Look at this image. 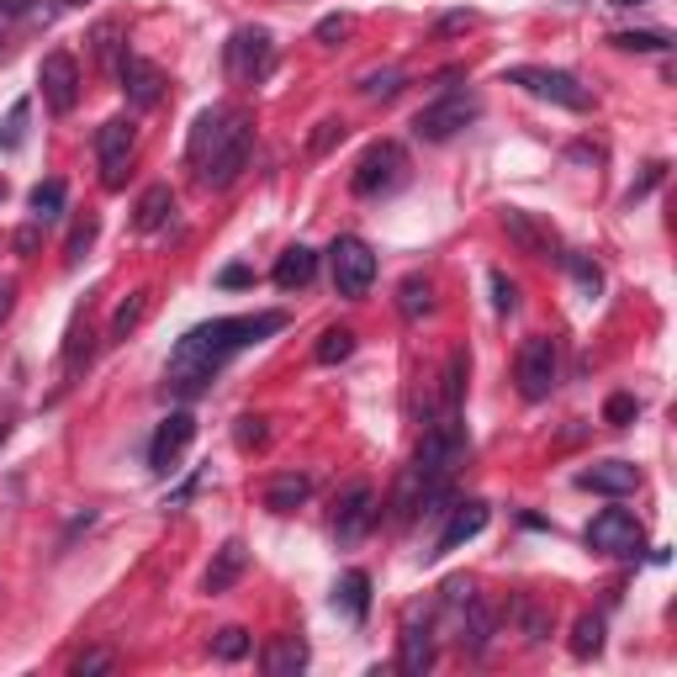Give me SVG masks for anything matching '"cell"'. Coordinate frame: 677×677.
Wrapping results in <instances>:
<instances>
[{
	"instance_id": "cell-1",
	"label": "cell",
	"mask_w": 677,
	"mask_h": 677,
	"mask_svg": "<svg viewBox=\"0 0 677 677\" xmlns=\"http://www.w3.org/2000/svg\"><path fill=\"white\" fill-rule=\"evenodd\" d=\"M281 329H287V313H243V317L196 323L191 334L175 344V355H169V371H165L169 392H175V397H201V392L212 387V376H218L239 350H249V344H260V338H270V334H281Z\"/></svg>"
},
{
	"instance_id": "cell-2",
	"label": "cell",
	"mask_w": 677,
	"mask_h": 677,
	"mask_svg": "<svg viewBox=\"0 0 677 677\" xmlns=\"http://www.w3.org/2000/svg\"><path fill=\"white\" fill-rule=\"evenodd\" d=\"M460 460H466V424H460V413H439L418 439V456H413L408 471L435 492V487H450Z\"/></svg>"
},
{
	"instance_id": "cell-3",
	"label": "cell",
	"mask_w": 677,
	"mask_h": 677,
	"mask_svg": "<svg viewBox=\"0 0 677 677\" xmlns=\"http://www.w3.org/2000/svg\"><path fill=\"white\" fill-rule=\"evenodd\" d=\"M513 382H519V397L524 403H545L561 382V350L551 334H534L524 338V350H519V365H513Z\"/></svg>"
},
{
	"instance_id": "cell-4",
	"label": "cell",
	"mask_w": 677,
	"mask_h": 677,
	"mask_svg": "<svg viewBox=\"0 0 677 677\" xmlns=\"http://www.w3.org/2000/svg\"><path fill=\"white\" fill-rule=\"evenodd\" d=\"M508 85H524L530 96L556 101V106H566V112H587V106H593V91L582 85L577 74L545 70V64H519V70H508Z\"/></svg>"
},
{
	"instance_id": "cell-5",
	"label": "cell",
	"mask_w": 677,
	"mask_h": 677,
	"mask_svg": "<svg viewBox=\"0 0 677 677\" xmlns=\"http://www.w3.org/2000/svg\"><path fill=\"white\" fill-rule=\"evenodd\" d=\"M403 180H408V154H403V144H392V138L365 148L355 175H350L355 196H387V191H397Z\"/></svg>"
},
{
	"instance_id": "cell-6",
	"label": "cell",
	"mask_w": 677,
	"mask_h": 677,
	"mask_svg": "<svg viewBox=\"0 0 677 677\" xmlns=\"http://www.w3.org/2000/svg\"><path fill=\"white\" fill-rule=\"evenodd\" d=\"M477 117H482V101L466 96V91H450V96H439L435 106H424V112L413 117V133H418L424 144H450V138L466 133Z\"/></svg>"
},
{
	"instance_id": "cell-7",
	"label": "cell",
	"mask_w": 677,
	"mask_h": 677,
	"mask_svg": "<svg viewBox=\"0 0 677 677\" xmlns=\"http://www.w3.org/2000/svg\"><path fill=\"white\" fill-rule=\"evenodd\" d=\"M222 64H228V80H239V85H260V80L275 70V43H270V32L265 27H239V32L228 38Z\"/></svg>"
},
{
	"instance_id": "cell-8",
	"label": "cell",
	"mask_w": 677,
	"mask_h": 677,
	"mask_svg": "<svg viewBox=\"0 0 677 677\" xmlns=\"http://www.w3.org/2000/svg\"><path fill=\"white\" fill-rule=\"evenodd\" d=\"M587 545L604 551V556H614V561H635L646 551V530H640V519H635L629 508H604V513L587 524Z\"/></svg>"
},
{
	"instance_id": "cell-9",
	"label": "cell",
	"mask_w": 677,
	"mask_h": 677,
	"mask_svg": "<svg viewBox=\"0 0 677 677\" xmlns=\"http://www.w3.org/2000/svg\"><path fill=\"white\" fill-rule=\"evenodd\" d=\"M329 275H334L338 296H365L371 281H376V254H371V243L355 239V233L334 239V249H329Z\"/></svg>"
},
{
	"instance_id": "cell-10",
	"label": "cell",
	"mask_w": 677,
	"mask_h": 677,
	"mask_svg": "<svg viewBox=\"0 0 677 677\" xmlns=\"http://www.w3.org/2000/svg\"><path fill=\"white\" fill-rule=\"evenodd\" d=\"M133 148H138V127H133V117H106L96 127V159H101V180H106V191H117L122 180H127Z\"/></svg>"
},
{
	"instance_id": "cell-11",
	"label": "cell",
	"mask_w": 677,
	"mask_h": 677,
	"mask_svg": "<svg viewBox=\"0 0 677 677\" xmlns=\"http://www.w3.org/2000/svg\"><path fill=\"white\" fill-rule=\"evenodd\" d=\"M249 148H254V127H249V117L239 112V122H233V133L222 138L218 148H212V159L196 169L201 175V186H212V191H228L233 180L243 175V165H249Z\"/></svg>"
},
{
	"instance_id": "cell-12",
	"label": "cell",
	"mask_w": 677,
	"mask_h": 677,
	"mask_svg": "<svg viewBox=\"0 0 677 677\" xmlns=\"http://www.w3.org/2000/svg\"><path fill=\"white\" fill-rule=\"evenodd\" d=\"M376 513H382V503H376V487H371V482H350L344 492H338V508H334V540H338V545H361L365 534H371V524H376Z\"/></svg>"
},
{
	"instance_id": "cell-13",
	"label": "cell",
	"mask_w": 677,
	"mask_h": 677,
	"mask_svg": "<svg viewBox=\"0 0 677 677\" xmlns=\"http://www.w3.org/2000/svg\"><path fill=\"white\" fill-rule=\"evenodd\" d=\"M191 439H196L191 413H169L165 424L154 429V439H148V471H154V477H169V471H175V460L191 450Z\"/></svg>"
},
{
	"instance_id": "cell-14",
	"label": "cell",
	"mask_w": 677,
	"mask_h": 677,
	"mask_svg": "<svg viewBox=\"0 0 677 677\" xmlns=\"http://www.w3.org/2000/svg\"><path fill=\"white\" fill-rule=\"evenodd\" d=\"M38 85H43L49 112H59V117H70L74 106H80V64H74L70 53H49L38 64Z\"/></svg>"
},
{
	"instance_id": "cell-15",
	"label": "cell",
	"mask_w": 677,
	"mask_h": 677,
	"mask_svg": "<svg viewBox=\"0 0 677 677\" xmlns=\"http://www.w3.org/2000/svg\"><path fill=\"white\" fill-rule=\"evenodd\" d=\"M117 80H122V96L133 101L138 112H148V106H159L165 101V70L159 64H148V59H138V53H122L117 59Z\"/></svg>"
},
{
	"instance_id": "cell-16",
	"label": "cell",
	"mask_w": 677,
	"mask_h": 677,
	"mask_svg": "<svg viewBox=\"0 0 677 677\" xmlns=\"http://www.w3.org/2000/svg\"><path fill=\"white\" fill-rule=\"evenodd\" d=\"M233 122H239V112L233 106H207L201 117H196V127H191V144H186V159H191L196 169L207 165L212 159V148L233 133Z\"/></svg>"
},
{
	"instance_id": "cell-17",
	"label": "cell",
	"mask_w": 677,
	"mask_h": 677,
	"mask_svg": "<svg viewBox=\"0 0 677 677\" xmlns=\"http://www.w3.org/2000/svg\"><path fill=\"white\" fill-rule=\"evenodd\" d=\"M487 519H492V513H487V503H477V498H471V503H456L450 508V524L439 530L429 556H450V551H460L466 540H477V534L487 530Z\"/></svg>"
},
{
	"instance_id": "cell-18",
	"label": "cell",
	"mask_w": 677,
	"mask_h": 677,
	"mask_svg": "<svg viewBox=\"0 0 677 677\" xmlns=\"http://www.w3.org/2000/svg\"><path fill=\"white\" fill-rule=\"evenodd\" d=\"M397 667L408 677H424L435 667V625L429 619H408L397 635Z\"/></svg>"
},
{
	"instance_id": "cell-19",
	"label": "cell",
	"mask_w": 677,
	"mask_h": 677,
	"mask_svg": "<svg viewBox=\"0 0 677 677\" xmlns=\"http://www.w3.org/2000/svg\"><path fill=\"white\" fill-rule=\"evenodd\" d=\"M582 492H604V498H629L640 487V471L629 460H593L587 471L577 477Z\"/></svg>"
},
{
	"instance_id": "cell-20",
	"label": "cell",
	"mask_w": 677,
	"mask_h": 677,
	"mask_svg": "<svg viewBox=\"0 0 677 677\" xmlns=\"http://www.w3.org/2000/svg\"><path fill=\"white\" fill-rule=\"evenodd\" d=\"M503 233L519 243L524 254H534V260H561L556 233H545V228H540L530 212H519V207H508V212H503Z\"/></svg>"
},
{
	"instance_id": "cell-21",
	"label": "cell",
	"mask_w": 677,
	"mask_h": 677,
	"mask_svg": "<svg viewBox=\"0 0 677 677\" xmlns=\"http://www.w3.org/2000/svg\"><path fill=\"white\" fill-rule=\"evenodd\" d=\"M243 572H249V545H243L239 534H233V540H222V551L212 556V566H207L201 587H207V593L218 598V593H228V587H233V582H239Z\"/></svg>"
},
{
	"instance_id": "cell-22",
	"label": "cell",
	"mask_w": 677,
	"mask_h": 677,
	"mask_svg": "<svg viewBox=\"0 0 677 677\" xmlns=\"http://www.w3.org/2000/svg\"><path fill=\"white\" fill-rule=\"evenodd\" d=\"M492 629H498V614L482 604V598H471V604L456 614V640L460 652H487V640H492Z\"/></svg>"
},
{
	"instance_id": "cell-23",
	"label": "cell",
	"mask_w": 677,
	"mask_h": 677,
	"mask_svg": "<svg viewBox=\"0 0 677 677\" xmlns=\"http://www.w3.org/2000/svg\"><path fill=\"white\" fill-rule=\"evenodd\" d=\"M260 667H265L270 677H296L308 667V640H302V635H275L265 646V656H260Z\"/></svg>"
},
{
	"instance_id": "cell-24",
	"label": "cell",
	"mask_w": 677,
	"mask_h": 677,
	"mask_svg": "<svg viewBox=\"0 0 677 677\" xmlns=\"http://www.w3.org/2000/svg\"><path fill=\"white\" fill-rule=\"evenodd\" d=\"M313 275H317V254L308 249V243H291L287 254L275 260V287H281V291L313 287Z\"/></svg>"
},
{
	"instance_id": "cell-25",
	"label": "cell",
	"mask_w": 677,
	"mask_h": 677,
	"mask_svg": "<svg viewBox=\"0 0 677 677\" xmlns=\"http://www.w3.org/2000/svg\"><path fill=\"white\" fill-rule=\"evenodd\" d=\"M397 313L408 317V323H418V317L435 313V281H429L424 270L403 275V287H397Z\"/></svg>"
},
{
	"instance_id": "cell-26",
	"label": "cell",
	"mask_w": 677,
	"mask_h": 677,
	"mask_svg": "<svg viewBox=\"0 0 677 677\" xmlns=\"http://www.w3.org/2000/svg\"><path fill=\"white\" fill-rule=\"evenodd\" d=\"M308 498H313V477H302V471H287V477H275V482L265 487L270 513H296Z\"/></svg>"
},
{
	"instance_id": "cell-27",
	"label": "cell",
	"mask_w": 677,
	"mask_h": 677,
	"mask_svg": "<svg viewBox=\"0 0 677 677\" xmlns=\"http://www.w3.org/2000/svg\"><path fill=\"white\" fill-rule=\"evenodd\" d=\"M334 608H344V614L361 625L365 614H371V577H365V572H344L334 587Z\"/></svg>"
},
{
	"instance_id": "cell-28",
	"label": "cell",
	"mask_w": 677,
	"mask_h": 677,
	"mask_svg": "<svg viewBox=\"0 0 677 677\" xmlns=\"http://www.w3.org/2000/svg\"><path fill=\"white\" fill-rule=\"evenodd\" d=\"M169 212H175V191L169 186H148L144 196H138V212H133V222H138V233H154V228H165Z\"/></svg>"
},
{
	"instance_id": "cell-29",
	"label": "cell",
	"mask_w": 677,
	"mask_h": 677,
	"mask_svg": "<svg viewBox=\"0 0 677 677\" xmlns=\"http://www.w3.org/2000/svg\"><path fill=\"white\" fill-rule=\"evenodd\" d=\"M64 201H70L64 180H43V186H32V218H38V222H59V218H64Z\"/></svg>"
},
{
	"instance_id": "cell-30",
	"label": "cell",
	"mask_w": 677,
	"mask_h": 677,
	"mask_svg": "<svg viewBox=\"0 0 677 677\" xmlns=\"http://www.w3.org/2000/svg\"><path fill=\"white\" fill-rule=\"evenodd\" d=\"M355 355V329H323V338L313 344V361L317 365H338Z\"/></svg>"
},
{
	"instance_id": "cell-31",
	"label": "cell",
	"mask_w": 677,
	"mask_h": 677,
	"mask_svg": "<svg viewBox=\"0 0 677 677\" xmlns=\"http://www.w3.org/2000/svg\"><path fill=\"white\" fill-rule=\"evenodd\" d=\"M466 371H471V361H466V350H456V355H450V365H445V387H439V403H445V408H439V413H460Z\"/></svg>"
},
{
	"instance_id": "cell-32",
	"label": "cell",
	"mask_w": 677,
	"mask_h": 677,
	"mask_svg": "<svg viewBox=\"0 0 677 677\" xmlns=\"http://www.w3.org/2000/svg\"><path fill=\"white\" fill-rule=\"evenodd\" d=\"M27 117H32V101H11V112L0 122V154H17L27 144Z\"/></svg>"
},
{
	"instance_id": "cell-33",
	"label": "cell",
	"mask_w": 677,
	"mask_h": 677,
	"mask_svg": "<svg viewBox=\"0 0 677 677\" xmlns=\"http://www.w3.org/2000/svg\"><path fill=\"white\" fill-rule=\"evenodd\" d=\"M148 296H154V291L138 287L133 296H127V302H122L117 317H112V338H127L133 329H138V323H144V317H148Z\"/></svg>"
},
{
	"instance_id": "cell-34",
	"label": "cell",
	"mask_w": 677,
	"mask_h": 677,
	"mask_svg": "<svg viewBox=\"0 0 677 677\" xmlns=\"http://www.w3.org/2000/svg\"><path fill=\"white\" fill-rule=\"evenodd\" d=\"M403 85H408V74H403V70H371V74H361V96L365 101H392Z\"/></svg>"
},
{
	"instance_id": "cell-35",
	"label": "cell",
	"mask_w": 677,
	"mask_h": 677,
	"mask_svg": "<svg viewBox=\"0 0 677 677\" xmlns=\"http://www.w3.org/2000/svg\"><path fill=\"white\" fill-rule=\"evenodd\" d=\"M604 652V619L598 614H582L572 629V656H598Z\"/></svg>"
},
{
	"instance_id": "cell-36",
	"label": "cell",
	"mask_w": 677,
	"mask_h": 677,
	"mask_svg": "<svg viewBox=\"0 0 677 677\" xmlns=\"http://www.w3.org/2000/svg\"><path fill=\"white\" fill-rule=\"evenodd\" d=\"M608 43H614V49H625V53H667L673 49V38H667V32H614Z\"/></svg>"
},
{
	"instance_id": "cell-37",
	"label": "cell",
	"mask_w": 677,
	"mask_h": 677,
	"mask_svg": "<svg viewBox=\"0 0 677 677\" xmlns=\"http://www.w3.org/2000/svg\"><path fill=\"white\" fill-rule=\"evenodd\" d=\"M561 265L572 270V275H577V287H582V296H587V302H593V296L604 291V270L593 265L587 254H561Z\"/></svg>"
},
{
	"instance_id": "cell-38",
	"label": "cell",
	"mask_w": 677,
	"mask_h": 677,
	"mask_svg": "<svg viewBox=\"0 0 677 677\" xmlns=\"http://www.w3.org/2000/svg\"><path fill=\"white\" fill-rule=\"evenodd\" d=\"M233 445H239V450H265V445H270V424L260 418V413H243L239 424H233Z\"/></svg>"
},
{
	"instance_id": "cell-39",
	"label": "cell",
	"mask_w": 677,
	"mask_h": 677,
	"mask_svg": "<svg viewBox=\"0 0 677 677\" xmlns=\"http://www.w3.org/2000/svg\"><path fill=\"white\" fill-rule=\"evenodd\" d=\"M96 233H101V222L96 218H85V222H74V233H70V243H64V265H80L85 260V249L96 243Z\"/></svg>"
},
{
	"instance_id": "cell-40",
	"label": "cell",
	"mask_w": 677,
	"mask_h": 677,
	"mask_svg": "<svg viewBox=\"0 0 677 677\" xmlns=\"http://www.w3.org/2000/svg\"><path fill=\"white\" fill-rule=\"evenodd\" d=\"M640 418V397H629V392H614L604 403V424H614V429H625V424H635Z\"/></svg>"
},
{
	"instance_id": "cell-41",
	"label": "cell",
	"mask_w": 677,
	"mask_h": 677,
	"mask_svg": "<svg viewBox=\"0 0 677 677\" xmlns=\"http://www.w3.org/2000/svg\"><path fill=\"white\" fill-rule=\"evenodd\" d=\"M212 652H218V662H239V656H249V629H239V625L218 629V640H212Z\"/></svg>"
},
{
	"instance_id": "cell-42",
	"label": "cell",
	"mask_w": 677,
	"mask_h": 677,
	"mask_svg": "<svg viewBox=\"0 0 677 677\" xmlns=\"http://www.w3.org/2000/svg\"><path fill=\"white\" fill-rule=\"evenodd\" d=\"M487 287H492V308H498V313H513V308H519V291H513V281H508L503 270H492Z\"/></svg>"
},
{
	"instance_id": "cell-43",
	"label": "cell",
	"mask_w": 677,
	"mask_h": 677,
	"mask_svg": "<svg viewBox=\"0 0 677 677\" xmlns=\"http://www.w3.org/2000/svg\"><path fill=\"white\" fill-rule=\"evenodd\" d=\"M64 365H70V376L80 365H91V329H74L70 344H64Z\"/></svg>"
},
{
	"instance_id": "cell-44",
	"label": "cell",
	"mask_w": 677,
	"mask_h": 677,
	"mask_svg": "<svg viewBox=\"0 0 677 677\" xmlns=\"http://www.w3.org/2000/svg\"><path fill=\"white\" fill-rule=\"evenodd\" d=\"M117 32H122L117 22H101L96 32H91V43H96V59H101V64H117Z\"/></svg>"
},
{
	"instance_id": "cell-45",
	"label": "cell",
	"mask_w": 677,
	"mask_h": 677,
	"mask_svg": "<svg viewBox=\"0 0 677 677\" xmlns=\"http://www.w3.org/2000/svg\"><path fill=\"white\" fill-rule=\"evenodd\" d=\"M74 677H91V673H112V652H85L80 662L70 667Z\"/></svg>"
},
{
	"instance_id": "cell-46",
	"label": "cell",
	"mask_w": 677,
	"mask_h": 677,
	"mask_svg": "<svg viewBox=\"0 0 677 677\" xmlns=\"http://www.w3.org/2000/svg\"><path fill=\"white\" fill-rule=\"evenodd\" d=\"M344 138V122H317V138H313V154H329V148Z\"/></svg>"
},
{
	"instance_id": "cell-47",
	"label": "cell",
	"mask_w": 677,
	"mask_h": 677,
	"mask_svg": "<svg viewBox=\"0 0 677 677\" xmlns=\"http://www.w3.org/2000/svg\"><path fill=\"white\" fill-rule=\"evenodd\" d=\"M344 32H350V17H323V22H317V43H338V38H344Z\"/></svg>"
},
{
	"instance_id": "cell-48",
	"label": "cell",
	"mask_w": 677,
	"mask_h": 677,
	"mask_svg": "<svg viewBox=\"0 0 677 677\" xmlns=\"http://www.w3.org/2000/svg\"><path fill=\"white\" fill-rule=\"evenodd\" d=\"M545 629H551V614L524 604V635H530V640H545Z\"/></svg>"
},
{
	"instance_id": "cell-49",
	"label": "cell",
	"mask_w": 677,
	"mask_h": 677,
	"mask_svg": "<svg viewBox=\"0 0 677 677\" xmlns=\"http://www.w3.org/2000/svg\"><path fill=\"white\" fill-rule=\"evenodd\" d=\"M249 281H254V270H249V265H228V270H222V275H218V287H228V291L249 287Z\"/></svg>"
},
{
	"instance_id": "cell-50",
	"label": "cell",
	"mask_w": 677,
	"mask_h": 677,
	"mask_svg": "<svg viewBox=\"0 0 677 677\" xmlns=\"http://www.w3.org/2000/svg\"><path fill=\"white\" fill-rule=\"evenodd\" d=\"M38 239H43V222L32 218L22 233H17V254H32V249H38Z\"/></svg>"
},
{
	"instance_id": "cell-51",
	"label": "cell",
	"mask_w": 677,
	"mask_h": 677,
	"mask_svg": "<svg viewBox=\"0 0 677 677\" xmlns=\"http://www.w3.org/2000/svg\"><path fill=\"white\" fill-rule=\"evenodd\" d=\"M471 22H477L471 11H456V17H445V22H439L435 32H439V38H445V32H460V27H471Z\"/></svg>"
},
{
	"instance_id": "cell-52",
	"label": "cell",
	"mask_w": 677,
	"mask_h": 677,
	"mask_svg": "<svg viewBox=\"0 0 677 677\" xmlns=\"http://www.w3.org/2000/svg\"><path fill=\"white\" fill-rule=\"evenodd\" d=\"M11 308H17V287H11V281H0V323L11 317Z\"/></svg>"
},
{
	"instance_id": "cell-53",
	"label": "cell",
	"mask_w": 677,
	"mask_h": 677,
	"mask_svg": "<svg viewBox=\"0 0 677 677\" xmlns=\"http://www.w3.org/2000/svg\"><path fill=\"white\" fill-rule=\"evenodd\" d=\"M32 11V0H0V17H27Z\"/></svg>"
},
{
	"instance_id": "cell-54",
	"label": "cell",
	"mask_w": 677,
	"mask_h": 677,
	"mask_svg": "<svg viewBox=\"0 0 677 677\" xmlns=\"http://www.w3.org/2000/svg\"><path fill=\"white\" fill-rule=\"evenodd\" d=\"M572 159H582V165H587V159H593V165H598V159H604V148H587V144H572Z\"/></svg>"
},
{
	"instance_id": "cell-55",
	"label": "cell",
	"mask_w": 677,
	"mask_h": 677,
	"mask_svg": "<svg viewBox=\"0 0 677 677\" xmlns=\"http://www.w3.org/2000/svg\"><path fill=\"white\" fill-rule=\"evenodd\" d=\"M11 435V418H6V413H0V439Z\"/></svg>"
},
{
	"instance_id": "cell-56",
	"label": "cell",
	"mask_w": 677,
	"mask_h": 677,
	"mask_svg": "<svg viewBox=\"0 0 677 677\" xmlns=\"http://www.w3.org/2000/svg\"><path fill=\"white\" fill-rule=\"evenodd\" d=\"M608 6H619V11H625V6H646V0H608Z\"/></svg>"
},
{
	"instance_id": "cell-57",
	"label": "cell",
	"mask_w": 677,
	"mask_h": 677,
	"mask_svg": "<svg viewBox=\"0 0 677 677\" xmlns=\"http://www.w3.org/2000/svg\"><path fill=\"white\" fill-rule=\"evenodd\" d=\"M0 201H6V180H0Z\"/></svg>"
},
{
	"instance_id": "cell-58",
	"label": "cell",
	"mask_w": 677,
	"mask_h": 677,
	"mask_svg": "<svg viewBox=\"0 0 677 677\" xmlns=\"http://www.w3.org/2000/svg\"><path fill=\"white\" fill-rule=\"evenodd\" d=\"M64 6H80V0H64Z\"/></svg>"
}]
</instances>
